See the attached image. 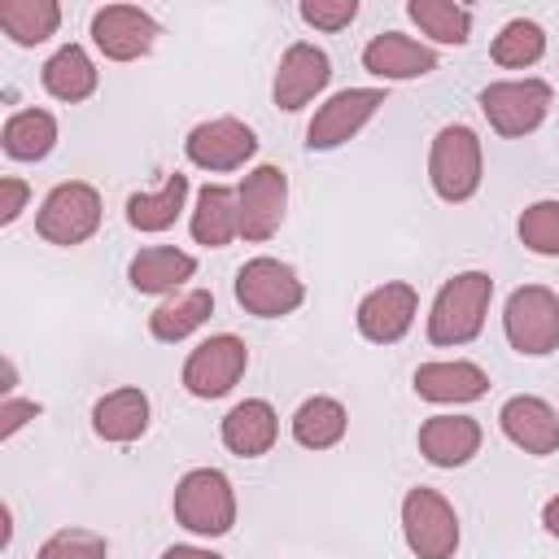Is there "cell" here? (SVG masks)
Segmentation results:
<instances>
[{"label": "cell", "instance_id": "cell-1", "mask_svg": "<svg viewBox=\"0 0 559 559\" xmlns=\"http://www.w3.org/2000/svg\"><path fill=\"white\" fill-rule=\"evenodd\" d=\"M489 297H493V280L485 271H463V275L445 280L432 301V314H428V341L432 345H467L485 323Z\"/></svg>", "mask_w": 559, "mask_h": 559}, {"label": "cell", "instance_id": "cell-2", "mask_svg": "<svg viewBox=\"0 0 559 559\" xmlns=\"http://www.w3.org/2000/svg\"><path fill=\"white\" fill-rule=\"evenodd\" d=\"M170 507H175V520L201 537H223L236 524V493L218 467H192L175 485Z\"/></svg>", "mask_w": 559, "mask_h": 559}, {"label": "cell", "instance_id": "cell-3", "mask_svg": "<svg viewBox=\"0 0 559 559\" xmlns=\"http://www.w3.org/2000/svg\"><path fill=\"white\" fill-rule=\"evenodd\" d=\"M428 179L441 201L459 205L480 188V140L472 127L450 122L437 131L432 153H428Z\"/></svg>", "mask_w": 559, "mask_h": 559}, {"label": "cell", "instance_id": "cell-4", "mask_svg": "<svg viewBox=\"0 0 559 559\" xmlns=\"http://www.w3.org/2000/svg\"><path fill=\"white\" fill-rule=\"evenodd\" d=\"M502 328H507V341L515 354H528V358L555 354L559 349V297L542 284L515 288L507 297Z\"/></svg>", "mask_w": 559, "mask_h": 559}, {"label": "cell", "instance_id": "cell-5", "mask_svg": "<svg viewBox=\"0 0 559 559\" xmlns=\"http://www.w3.org/2000/svg\"><path fill=\"white\" fill-rule=\"evenodd\" d=\"M301 297H306V288H301L297 271L280 258H253L236 271V301L258 319L293 314L301 306Z\"/></svg>", "mask_w": 559, "mask_h": 559}, {"label": "cell", "instance_id": "cell-6", "mask_svg": "<svg viewBox=\"0 0 559 559\" xmlns=\"http://www.w3.org/2000/svg\"><path fill=\"white\" fill-rule=\"evenodd\" d=\"M402 533L419 559H450L459 546V515L437 489H411L402 498Z\"/></svg>", "mask_w": 559, "mask_h": 559}, {"label": "cell", "instance_id": "cell-7", "mask_svg": "<svg viewBox=\"0 0 559 559\" xmlns=\"http://www.w3.org/2000/svg\"><path fill=\"white\" fill-rule=\"evenodd\" d=\"M35 227L48 245H83L100 227V192L92 183H79V179L57 183L44 197Z\"/></svg>", "mask_w": 559, "mask_h": 559}, {"label": "cell", "instance_id": "cell-8", "mask_svg": "<svg viewBox=\"0 0 559 559\" xmlns=\"http://www.w3.org/2000/svg\"><path fill=\"white\" fill-rule=\"evenodd\" d=\"M480 109L498 135H528L542 127V118L550 109V83H542V79L489 83L480 92Z\"/></svg>", "mask_w": 559, "mask_h": 559}, {"label": "cell", "instance_id": "cell-9", "mask_svg": "<svg viewBox=\"0 0 559 559\" xmlns=\"http://www.w3.org/2000/svg\"><path fill=\"white\" fill-rule=\"evenodd\" d=\"M245 367H249L245 341L231 336V332H218V336L201 341V345L188 354V362H183V389H188L192 397H223V393H231V384L245 376Z\"/></svg>", "mask_w": 559, "mask_h": 559}, {"label": "cell", "instance_id": "cell-10", "mask_svg": "<svg viewBox=\"0 0 559 559\" xmlns=\"http://www.w3.org/2000/svg\"><path fill=\"white\" fill-rule=\"evenodd\" d=\"M240 201V236L245 240H271L288 210V179L280 166H258L236 188Z\"/></svg>", "mask_w": 559, "mask_h": 559}, {"label": "cell", "instance_id": "cell-11", "mask_svg": "<svg viewBox=\"0 0 559 559\" xmlns=\"http://www.w3.org/2000/svg\"><path fill=\"white\" fill-rule=\"evenodd\" d=\"M380 105H384V92H380V87H345V92H336V96L323 100L319 114L310 118V127H306V144L319 148V153L345 144L349 135L362 131V122H367Z\"/></svg>", "mask_w": 559, "mask_h": 559}, {"label": "cell", "instance_id": "cell-12", "mask_svg": "<svg viewBox=\"0 0 559 559\" xmlns=\"http://www.w3.org/2000/svg\"><path fill=\"white\" fill-rule=\"evenodd\" d=\"M183 153L201 170H236L258 153V135L240 118H210L188 131Z\"/></svg>", "mask_w": 559, "mask_h": 559}, {"label": "cell", "instance_id": "cell-13", "mask_svg": "<svg viewBox=\"0 0 559 559\" xmlns=\"http://www.w3.org/2000/svg\"><path fill=\"white\" fill-rule=\"evenodd\" d=\"M92 39L109 61H135L153 48L157 22L135 4H105L92 13Z\"/></svg>", "mask_w": 559, "mask_h": 559}, {"label": "cell", "instance_id": "cell-14", "mask_svg": "<svg viewBox=\"0 0 559 559\" xmlns=\"http://www.w3.org/2000/svg\"><path fill=\"white\" fill-rule=\"evenodd\" d=\"M332 79V61L323 48L314 44H293L284 57H280V70H275V83H271V96L280 109H301L306 100H314Z\"/></svg>", "mask_w": 559, "mask_h": 559}, {"label": "cell", "instance_id": "cell-15", "mask_svg": "<svg viewBox=\"0 0 559 559\" xmlns=\"http://www.w3.org/2000/svg\"><path fill=\"white\" fill-rule=\"evenodd\" d=\"M415 323V288L393 280V284H380L371 288L362 301H358V332L376 345H393L406 336V328Z\"/></svg>", "mask_w": 559, "mask_h": 559}, {"label": "cell", "instance_id": "cell-16", "mask_svg": "<svg viewBox=\"0 0 559 559\" xmlns=\"http://www.w3.org/2000/svg\"><path fill=\"white\" fill-rule=\"evenodd\" d=\"M362 66L384 79V83H402V79H424L437 70V52L424 48L419 39L402 35V31H384L362 48Z\"/></svg>", "mask_w": 559, "mask_h": 559}, {"label": "cell", "instance_id": "cell-17", "mask_svg": "<svg viewBox=\"0 0 559 559\" xmlns=\"http://www.w3.org/2000/svg\"><path fill=\"white\" fill-rule=\"evenodd\" d=\"M498 424L502 432L524 450V454H555L559 450V415L550 402L542 397H511L502 411H498Z\"/></svg>", "mask_w": 559, "mask_h": 559}, {"label": "cell", "instance_id": "cell-18", "mask_svg": "<svg viewBox=\"0 0 559 559\" xmlns=\"http://www.w3.org/2000/svg\"><path fill=\"white\" fill-rule=\"evenodd\" d=\"M480 450V424L467 415H432L419 428V454L432 467H463Z\"/></svg>", "mask_w": 559, "mask_h": 559}, {"label": "cell", "instance_id": "cell-19", "mask_svg": "<svg viewBox=\"0 0 559 559\" xmlns=\"http://www.w3.org/2000/svg\"><path fill=\"white\" fill-rule=\"evenodd\" d=\"M275 432H280V419H275L271 402H262V397L236 402V406L227 411V419H223V445H227L231 454H240V459L266 454V450L275 445Z\"/></svg>", "mask_w": 559, "mask_h": 559}, {"label": "cell", "instance_id": "cell-20", "mask_svg": "<svg viewBox=\"0 0 559 559\" xmlns=\"http://www.w3.org/2000/svg\"><path fill=\"white\" fill-rule=\"evenodd\" d=\"M485 389L489 376L476 362H424L415 371V393L428 402H476Z\"/></svg>", "mask_w": 559, "mask_h": 559}, {"label": "cell", "instance_id": "cell-21", "mask_svg": "<svg viewBox=\"0 0 559 559\" xmlns=\"http://www.w3.org/2000/svg\"><path fill=\"white\" fill-rule=\"evenodd\" d=\"M92 428L100 441H135L148 428V397L140 389H114L92 406Z\"/></svg>", "mask_w": 559, "mask_h": 559}, {"label": "cell", "instance_id": "cell-22", "mask_svg": "<svg viewBox=\"0 0 559 559\" xmlns=\"http://www.w3.org/2000/svg\"><path fill=\"white\" fill-rule=\"evenodd\" d=\"M197 271V258L183 253V249H170V245H148L131 258V288L135 293H170L179 288L183 280H192Z\"/></svg>", "mask_w": 559, "mask_h": 559}, {"label": "cell", "instance_id": "cell-23", "mask_svg": "<svg viewBox=\"0 0 559 559\" xmlns=\"http://www.w3.org/2000/svg\"><path fill=\"white\" fill-rule=\"evenodd\" d=\"M236 231H240V201H236V192L223 188V183H205L201 197H197V210H192V236H197V245L223 249Z\"/></svg>", "mask_w": 559, "mask_h": 559}, {"label": "cell", "instance_id": "cell-24", "mask_svg": "<svg viewBox=\"0 0 559 559\" xmlns=\"http://www.w3.org/2000/svg\"><path fill=\"white\" fill-rule=\"evenodd\" d=\"M44 87L57 96V100H87L96 92V66L92 57L79 48V44H66L57 48L48 61H44Z\"/></svg>", "mask_w": 559, "mask_h": 559}, {"label": "cell", "instance_id": "cell-25", "mask_svg": "<svg viewBox=\"0 0 559 559\" xmlns=\"http://www.w3.org/2000/svg\"><path fill=\"white\" fill-rule=\"evenodd\" d=\"M0 140H4V153H9L13 162H39V157H48L52 144H57V118H52L48 109H17V114L4 122Z\"/></svg>", "mask_w": 559, "mask_h": 559}, {"label": "cell", "instance_id": "cell-26", "mask_svg": "<svg viewBox=\"0 0 559 559\" xmlns=\"http://www.w3.org/2000/svg\"><path fill=\"white\" fill-rule=\"evenodd\" d=\"M214 314V297L205 288H188V293H175L170 301H162L153 314H148V332L157 341H183L192 336L205 319Z\"/></svg>", "mask_w": 559, "mask_h": 559}, {"label": "cell", "instance_id": "cell-27", "mask_svg": "<svg viewBox=\"0 0 559 559\" xmlns=\"http://www.w3.org/2000/svg\"><path fill=\"white\" fill-rule=\"evenodd\" d=\"M188 201V175H170L162 192H135L127 197V223L135 231H166Z\"/></svg>", "mask_w": 559, "mask_h": 559}, {"label": "cell", "instance_id": "cell-28", "mask_svg": "<svg viewBox=\"0 0 559 559\" xmlns=\"http://www.w3.org/2000/svg\"><path fill=\"white\" fill-rule=\"evenodd\" d=\"M61 22V9L57 0H0V31L31 48V44H44Z\"/></svg>", "mask_w": 559, "mask_h": 559}, {"label": "cell", "instance_id": "cell-29", "mask_svg": "<svg viewBox=\"0 0 559 559\" xmlns=\"http://www.w3.org/2000/svg\"><path fill=\"white\" fill-rule=\"evenodd\" d=\"M345 406L336 397H306L293 415V437L306 450H328L345 437Z\"/></svg>", "mask_w": 559, "mask_h": 559}, {"label": "cell", "instance_id": "cell-30", "mask_svg": "<svg viewBox=\"0 0 559 559\" xmlns=\"http://www.w3.org/2000/svg\"><path fill=\"white\" fill-rule=\"evenodd\" d=\"M411 22L432 35L437 44H467V31H472V9L454 4V0H411L406 4Z\"/></svg>", "mask_w": 559, "mask_h": 559}, {"label": "cell", "instance_id": "cell-31", "mask_svg": "<svg viewBox=\"0 0 559 559\" xmlns=\"http://www.w3.org/2000/svg\"><path fill=\"white\" fill-rule=\"evenodd\" d=\"M542 52H546V31L528 17H515L493 35V61L507 70H524V66L542 61Z\"/></svg>", "mask_w": 559, "mask_h": 559}, {"label": "cell", "instance_id": "cell-32", "mask_svg": "<svg viewBox=\"0 0 559 559\" xmlns=\"http://www.w3.org/2000/svg\"><path fill=\"white\" fill-rule=\"evenodd\" d=\"M520 240L533 253L559 258V201H537L520 214Z\"/></svg>", "mask_w": 559, "mask_h": 559}, {"label": "cell", "instance_id": "cell-33", "mask_svg": "<svg viewBox=\"0 0 559 559\" xmlns=\"http://www.w3.org/2000/svg\"><path fill=\"white\" fill-rule=\"evenodd\" d=\"M105 555H109V546H105L100 533H92V528H61V533H52L39 546L35 559H105Z\"/></svg>", "mask_w": 559, "mask_h": 559}, {"label": "cell", "instance_id": "cell-34", "mask_svg": "<svg viewBox=\"0 0 559 559\" xmlns=\"http://www.w3.org/2000/svg\"><path fill=\"white\" fill-rule=\"evenodd\" d=\"M301 22L319 26V31H341L358 17V0H301Z\"/></svg>", "mask_w": 559, "mask_h": 559}, {"label": "cell", "instance_id": "cell-35", "mask_svg": "<svg viewBox=\"0 0 559 559\" xmlns=\"http://www.w3.org/2000/svg\"><path fill=\"white\" fill-rule=\"evenodd\" d=\"M26 197H31V188H26L22 179L4 175V179H0V223H13V218L26 210Z\"/></svg>", "mask_w": 559, "mask_h": 559}, {"label": "cell", "instance_id": "cell-36", "mask_svg": "<svg viewBox=\"0 0 559 559\" xmlns=\"http://www.w3.org/2000/svg\"><path fill=\"white\" fill-rule=\"evenodd\" d=\"M35 415H39L35 402H22V397L9 393V397L0 402V437H13V432H17L26 419H35Z\"/></svg>", "mask_w": 559, "mask_h": 559}, {"label": "cell", "instance_id": "cell-37", "mask_svg": "<svg viewBox=\"0 0 559 559\" xmlns=\"http://www.w3.org/2000/svg\"><path fill=\"white\" fill-rule=\"evenodd\" d=\"M162 559H223V555H214V550H201V546H170Z\"/></svg>", "mask_w": 559, "mask_h": 559}, {"label": "cell", "instance_id": "cell-38", "mask_svg": "<svg viewBox=\"0 0 559 559\" xmlns=\"http://www.w3.org/2000/svg\"><path fill=\"white\" fill-rule=\"evenodd\" d=\"M542 524H546V533L559 542V498H550V502H546V511H542Z\"/></svg>", "mask_w": 559, "mask_h": 559}]
</instances>
